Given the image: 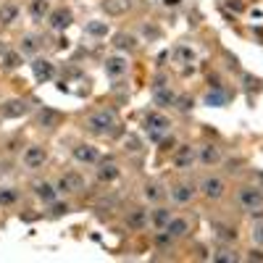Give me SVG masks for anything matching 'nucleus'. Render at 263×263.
<instances>
[{"label": "nucleus", "instance_id": "nucleus-1", "mask_svg": "<svg viewBox=\"0 0 263 263\" xmlns=\"http://www.w3.org/2000/svg\"><path fill=\"white\" fill-rule=\"evenodd\" d=\"M114 127H116V114L111 108L98 111L87 119V132H92V134H111Z\"/></svg>", "mask_w": 263, "mask_h": 263}, {"label": "nucleus", "instance_id": "nucleus-2", "mask_svg": "<svg viewBox=\"0 0 263 263\" xmlns=\"http://www.w3.org/2000/svg\"><path fill=\"white\" fill-rule=\"evenodd\" d=\"M237 203L245 211H256L263 205V190H258V187H242L237 192Z\"/></svg>", "mask_w": 263, "mask_h": 263}, {"label": "nucleus", "instance_id": "nucleus-3", "mask_svg": "<svg viewBox=\"0 0 263 263\" xmlns=\"http://www.w3.org/2000/svg\"><path fill=\"white\" fill-rule=\"evenodd\" d=\"M26 111H29V103L21 98H11V100L0 103V116L3 119H21L26 116Z\"/></svg>", "mask_w": 263, "mask_h": 263}, {"label": "nucleus", "instance_id": "nucleus-4", "mask_svg": "<svg viewBox=\"0 0 263 263\" xmlns=\"http://www.w3.org/2000/svg\"><path fill=\"white\" fill-rule=\"evenodd\" d=\"M45 161H48V150L42 145H29L21 155L24 168H40V166H45Z\"/></svg>", "mask_w": 263, "mask_h": 263}, {"label": "nucleus", "instance_id": "nucleus-5", "mask_svg": "<svg viewBox=\"0 0 263 263\" xmlns=\"http://www.w3.org/2000/svg\"><path fill=\"white\" fill-rule=\"evenodd\" d=\"M71 21H74V13H71L66 5H63V8H55V11L48 13V26H50L53 32H63V29H69Z\"/></svg>", "mask_w": 263, "mask_h": 263}, {"label": "nucleus", "instance_id": "nucleus-6", "mask_svg": "<svg viewBox=\"0 0 263 263\" xmlns=\"http://www.w3.org/2000/svg\"><path fill=\"white\" fill-rule=\"evenodd\" d=\"M200 190L208 200H221L224 192H227V184H224L221 176H205V179L200 182Z\"/></svg>", "mask_w": 263, "mask_h": 263}, {"label": "nucleus", "instance_id": "nucleus-7", "mask_svg": "<svg viewBox=\"0 0 263 263\" xmlns=\"http://www.w3.org/2000/svg\"><path fill=\"white\" fill-rule=\"evenodd\" d=\"M29 66H32V74H34V79L40 82V84L50 82V79L55 77V63H53V61H48V58H34Z\"/></svg>", "mask_w": 263, "mask_h": 263}, {"label": "nucleus", "instance_id": "nucleus-8", "mask_svg": "<svg viewBox=\"0 0 263 263\" xmlns=\"http://www.w3.org/2000/svg\"><path fill=\"white\" fill-rule=\"evenodd\" d=\"M55 187H58V192H63V195H74V192H82L84 190V179H82L79 174L71 171V174H63Z\"/></svg>", "mask_w": 263, "mask_h": 263}, {"label": "nucleus", "instance_id": "nucleus-9", "mask_svg": "<svg viewBox=\"0 0 263 263\" xmlns=\"http://www.w3.org/2000/svg\"><path fill=\"white\" fill-rule=\"evenodd\" d=\"M142 127L145 129H155V132H168L171 129V119H168L166 114H161V111H153V114L145 116Z\"/></svg>", "mask_w": 263, "mask_h": 263}, {"label": "nucleus", "instance_id": "nucleus-10", "mask_svg": "<svg viewBox=\"0 0 263 263\" xmlns=\"http://www.w3.org/2000/svg\"><path fill=\"white\" fill-rule=\"evenodd\" d=\"M74 161H79V163H98L100 161V150L98 147H92V145H77L74 147Z\"/></svg>", "mask_w": 263, "mask_h": 263}, {"label": "nucleus", "instance_id": "nucleus-11", "mask_svg": "<svg viewBox=\"0 0 263 263\" xmlns=\"http://www.w3.org/2000/svg\"><path fill=\"white\" fill-rule=\"evenodd\" d=\"M127 69H129V63H127V58H124V55H111V58L106 61V74H108L111 79L124 77V74H127Z\"/></svg>", "mask_w": 263, "mask_h": 263}, {"label": "nucleus", "instance_id": "nucleus-12", "mask_svg": "<svg viewBox=\"0 0 263 263\" xmlns=\"http://www.w3.org/2000/svg\"><path fill=\"white\" fill-rule=\"evenodd\" d=\"M171 195V200L174 203H179V205H184V203H190L192 197H195V184H190V182H182V184H174V190L168 192Z\"/></svg>", "mask_w": 263, "mask_h": 263}, {"label": "nucleus", "instance_id": "nucleus-13", "mask_svg": "<svg viewBox=\"0 0 263 263\" xmlns=\"http://www.w3.org/2000/svg\"><path fill=\"white\" fill-rule=\"evenodd\" d=\"M132 5H134V0H103V11L108 16H124L132 11Z\"/></svg>", "mask_w": 263, "mask_h": 263}, {"label": "nucleus", "instance_id": "nucleus-14", "mask_svg": "<svg viewBox=\"0 0 263 263\" xmlns=\"http://www.w3.org/2000/svg\"><path fill=\"white\" fill-rule=\"evenodd\" d=\"M174 166L176 168H192L195 166V147L192 145H182L174 153Z\"/></svg>", "mask_w": 263, "mask_h": 263}, {"label": "nucleus", "instance_id": "nucleus-15", "mask_svg": "<svg viewBox=\"0 0 263 263\" xmlns=\"http://www.w3.org/2000/svg\"><path fill=\"white\" fill-rule=\"evenodd\" d=\"M197 158H200L205 166H216V163L224 161V153H221V147H216V145H203Z\"/></svg>", "mask_w": 263, "mask_h": 263}, {"label": "nucleus", "instance_id": "nucleus-16", "mask_svg": "<svg viewBox=\"0 0 263 263\" xmlns=\"http://www.w3.org/2000/svg\"><path fill=\"white\" fill-rule=\"evenodd\" d=\"M114 48L124 50V53H132V50L139 48V40H137L134 34H129V32H119V34L114 37Z\"/></svg>", "mask_w": 263, "mask_h": 263}, {"label": "nucleus", "instance_id": "nucleus-17", "mask_svg": "<svg viewBox=\"0 0 263 263\" xmlns=\"http://www.w3.org/2000/svg\"><path fill=\"white\" fill-rule=\"evenodd\" d=\"M166 232L171 234L174 240H179V237H184V234L190 232V221H187V219H182V216H176V219L171 216V221L166 224Z\"/></svg>", "mask_w": 263, "mask_h": 263}, {"label": "nucleus", "instance_id": "nucleus-18", "mask_svg": "<svg viewBox=\"0 0 263 263\" xmlns=\"http://www.w3.org/2000/svg\"><path fill=\"white\" fill-rule=\"evenodd\" d=\"M34 195L40 197L42 203H48V205H50V203L58 200V187H53V184H48V182H40V184L34 187Z\"/></svg>", "mask_w": 263, "mask_h": 263}, {"label": "nucleus", "instance_id": "nucleus-19", "mask_svg": "<svg viewBox=\"0 0 263 263\" xmlns=\"http://www.w3.org/2000/svg\"><path fill=\"white\" fill-rule=\"evenodd\" d=\"M174 100H176L174 90H168V87H153V106L166 108V106H174Z\"/></svg>", "mask_w": 263, "mask_h": 263}, {"label": "nucleus", "instance_id": "nucleus-20", "mask_svg": "<svg viewBox=\"0 0 263 263\" xmlns=\"http://www.w3.org/2000/svg\"><path fill=\"white\" fill-rule=\"evenodd\" d=\"M119 176H121V168H119L114 161H106V163L98 168V179L106 182V184H108V182H116Z\"/></svg>", "mask_w": 263, "mask_h": 263}, {"label": "nucleus", "instance_id": "nucleus-21", "mask_svg": "<svg viewBox=\"0 0 263 263\" xmlns=\"http://www.w3.org/2000/svg\"><path fill=\"white\" fill-rule=\"evenodd\" d=\"M147 224V211L145 208H132V213L127 216V227L129 229H142Z\"/></svg>", "mask_w": 263, "mask_h": 263}, {"label": "nucleus", "instance_id": "nucleus-22", "mask_svg": "<svg viewBox=\"0 0 263 263\" xmlns=\"http://www.w3.org/2000/svg\"><path fill=\"white\" fill-rule=\"evenodd\" d=\"M171 61L174 63H192L195 61V50L187 48V45H176L171 50Z\"/></svg>", "mask_w": 263, "mask_h": 263}, {"label": "nucleus", "instance_id": "nucleus-23", "mask_svg": "<svg viewBox=\"0 0 263 263\" xmlns=\"http://www.w3.org/2000/svg\"><path fill=\"white\" fill-rule=\"evenodd\" d=\"M50 8H48V0H32L29 3V16L34 21H42V18H48Z\"/></svg>", "mask_w": 263, "mask_h": 263}, {"label": "nucleus", "instance_id": "nucleus-24", "mask_svg": "<svg viewBox=\"0 0 263 263\" xmlns=\"http://www.w3.org/2000/svg\"><path fill=\"white\" fill-rule=\"evenodd\" d=\"M150 221H153V227H155V229H166V224L171 221V211L161 205V208H155L153 213H150Z\"/></svg>", "mask_w": 263, "mask_h": 263}, {"label": "nucleus", "instance_id": "nucleus-25", "mask_svg": "<svg viewBox=\"0 0 263 263\" xmlns=\"http://www.w3.org/2000/svg\"><path fill=\"white\" fill-rule=\"evenodd\" d=\"M16 18H18V5L16 3L0 5V24H13Z\"/></svg>", "mask_w": 263, "mask_h": 263}, {"label": "nucleus", "instance_id": "nucleus-26", "mask_svg": "<svg viewBox=\"0 0 263 263\" xmlns=\"http://www.w3.org/2000/svg\"><path fill=\"white\" fill-rule=\"evenodd\" d=\"M205 106H211V108H221V106H227V92H221V90H211L208 95L203 98Z\"/></svg>", "mask_w": 263, "mask_h": 263}, {"label": "nucleus", "instance_id": "nucleus-27", "mask_svg": "<svg viewBox=\"0 0 263 263\" xmlns=\"http://www.w3.org/2000/svg\"><path fill=\"white\" fill-rule=\"evenodd\" d=\"M21 63H24V58H21V53H18V50H5V53H3V69L13 71V69H18Z\"/></svg>", "mask_w": 263, "mask_h": 263}, {"label": "nucleus", "instance_id": "nucleus-28", "mask_svg": "<svg viewBox=\"0 0 263 263\" xmlns=\"http://www.w3.org/2000/svg\"><path fill=\"white\" fill-rule=\"evenodd\" d=\"M18 200V190H13V187H0V205H16Z\"/></svg>", "mask_w": 263, "mask_h": 263}, {"label": "nucleus", "instance_id": "nucleus-29", "mask_svg": "<svg viewBox=\"0 0 263 263\" xmlns=\"http://www.w3.org/2000/svg\"><path fill=\"white\" fill-rule=\"evenodd\" d=\"M84 32L92 34V37H106L108 34V24L106 21H90L87 26H84Z\"/></svg>", "mask_w": 263, "mask_h": 263}, {"label": "nucleus", "instance_id": "nucleus-30", "mask_svg": "<svg viewBox=\"0 0 263 263\" xmlns=\"http://www.w3.org/2000/svg\"><path fill=\"white\" fill-rule=\"evenodd\" d=\"M163 195H166V192H163V187H161V184H153V182L145 184V197H147L150 203H158Z\"/></svg>", "mask_w": 263, "mask_h": 263}, {"label": "nucleus", "instance_id": "nucleus-31", "mask_svg": "<svg viewBox=\"0 0 263 263\" xmlns=\"http://www.w3.org/2000/svg\"><path fill=\"white\" fill-rule=\"evenodd\" d=\"M58 114H55V111H48V108H45V111H40V116H37V121H40V127H53V124H58Z\"/></svg>", "mask_w": 263, "mask_h": 263}, {"label": "nucleus", "instance_id": "nucleus-32", "mask_svg": "<svg viewBox=\"0 0 263 263\" xmlns=\"http://www.w3.org/2000/svg\"><path fill=\"white\" fill-rule=\"evenodd\" d=\"M37 50H40V42H37V37H32V34L21 37V53H26V55H34Z\"/></svg>", "mask_w": 263, "mask_h": 263}, {"label": "nucleus", "instance_id": "nucleus-33", "mask_svg": "<svg viewBox=\"0 0 263 263\" xmlns=\"http://www.w3.org/2000/svg\"><path fill=\"white\" fill-rule=\"evenodd\" d=\"M213 229H216V234L224 240V242H232V240H237V232H234L232 227H224V224H213Z\"/></svg>", "mask_w": 263, "mask_h": 263}, {"label": "nucleus", "instance_id": "nucleus-34", "mask_svg": "<svg viewBox=\"0 0 263 263\" xmlns=\"http://www.w3.org/2000/svg\"><path fill=\"white\" fill-rule=\"evenodd\" d=\"M213 261H219V263H237V253H232V250H216L213 253Z\"/></svg>", "mask_w": 263, "mask_h": 263}, {"label": "nucleus", "instance_id": "nucleus-35", "mask_svg": "<svg viewBox=\"0 0 263 263\" xmlns=\"http://www.w3.org/2000/svg\"><path fill=\"white\" fill-rule=\"evenodd\" d=\"M174 106H176V108H179V111H184V114H187V111H190V108L195 106V100H192L190 95H176V100H174Z\"/></svg>", "mask_w": 263, "mask_h": 263}, {"label": "nucleus", "instance_id": "nucleus-36", "mask_svg": "<svg viewBox=\"0 0 263 263\" xmlns=\"http://www.w3.org/2000/svg\"><path fill=\"white\" fill-rule=\"evenodd\" d=\"M127 150H129V153H139V150H142V147H139V137L129 134L127 137Z\"/></svg>", "mask_w": 263, "mask_h": 263}, {"label": "nucleus", "instance_id": "nucleus-37", "mask_svg": "<svg viewBox=\"0 0 263 263\" xmlns=\"http://www.w3.org/2000/svg\"><path fill=\"white\" fill-rule=\"evenodd\" d=\"M50 208H53V216H63L66 211H69V205L66 203H50Z\"/></svg>", "mask_w": 263, "mask_h": 263}, {"label": "nucleus", "instance_id": "nucleus-38", "mask_svg": "<svg viewBox=\"0 0 263 263\" xmlns=\"http://www.w3.org/2000/svg\"><path fill=\"white\" fill-rule=\"evenodd\" d=\"M253 240H256L258 245H263V224H256V227H253Z\"/></svg>", "mask_w": 263, "mask_h": 263}, {"label": "nucleus", "instance_id": "nucleus-39", "mask_svg": "<svg viewBox=\"0 0 263 263\" xmlns=\"http://www.w3.org/2000/svg\"><path fill=\"white\" fill-rule=\"evenodd\" d=\"M245 261H250V263H256V261H263V250H258V248H256V250H250L248 256H245Z\"/></svg>", "mask_w": 263, "mask_h": 263}, {"label": "nucleus", "instance_id": "nucleus-40", "mask_svg": "<svg viewBox=\"0 0 263 263\" xmlns=\"http://www.w3.org/2000/svg\"><path fill=\"white\" fill-rule=\"evenodd\" d=\"M227 8H229V11H237V13L245 11V5H242L240 0H227Z\"/></svg>", "mask_w": 263, "mask_h": 263}, {"label": "nucleus", "instance_id": "nucleus-41", "mask_svg": "<svg viewBox=\"0 0 263 263\" xmlns=\"http://www.w3.org/2000/svg\"><path fill=\"white\" fill-rule=\"evenodd\" d=\"M145 132H147V137L153 139V142H161L163 134H166V132H155V129H145Z\"/></svg>", "mask_w": 263, "mask_h": 263}, {"label": "nucleus", "instance_id": "nucleus-42", "mask_svg": "<svg viewBox=\"0 0 263 263\" xmlns=\"http://www.w3.org/2000/svg\"><path fill=\"white\" fill-rule=\"evenodd\" d=\"M145 34H147V37H161V29H155V26L147 24V26H145Z\"/></svg>", "mask_w": 263, "mask_h": 263}, {"label": "nucleus", "instance_id": "nucleus-43", "mask_svg": "<svg viewBox=\"0 0 263 263\" xmlns=\"http://www.w3.org/2000/svg\"><path fill=\"white\" fill-rule=\"evenodd\" d=\"M163 5H168V8H176V5H182V0H163Z\"/></svg>", "mask_w": 263, "mask_h": 263}, {"label": "nucleus", "instance_id": "nucleus-44", "mask_svg": "<svg viewBox=\"0 0 263 263\" xmlns=\"http://www.w3.org/2000/svg\"><path fill=\"white\" fill-rule=\"evenodd\" d=\"M258 182H261V187H263V171L258 174Z\"/></svg>", "mask_w": 263, "mask_h": 263}]
</instances>
